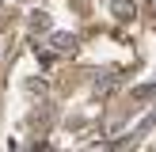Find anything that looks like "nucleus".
Segmentation results:
<instances>
[{"instance_id": "f257e3e1", "label": "nucleus", "mask_w": 156, "mask_h": 152, "mask_svg": "<svg viewBox=\"0 0 156 152\" xmlns=\"http://www.w3.org/2000/svg\"><path fill=\"white\" fill-rule=\"evenodd\" d=\"M50 46H53L57 53H73V50H76V34H69V30H53Z\"/></svg>"}, {"instance_id": "f03ea898", "label": "nucleus", "mask_w": 156, "mask_h": 152, "mask_svg": "<svg viewBox=\"0 0 156 152\" xmlns=\"http://www.w3.org/2000/svg\"><path fill=\"white\" fill-rule=\"evenodd\" d=\"M111 12H114V19H122V23H126V19H133V15H137V8H133V0H114V4H111Z\"/></svg>"}, {"instance_id": "7ed1b4c3", "label": "nucleus", "mask_w": 156, "mask_h": 152, "mask_svg": "<svg viewBox=\"0 0 156 152\" xmlns=\"http://www.w3.org/2000/svg\"><path fill=\"white\" fill-rule=\"evenodd\" d=\"M152 95H156V84H141V88L129 91V99H133V103H149Z\"/></svg>"}, {"instance_id": "20e7f679", "label": "nucleus", "mask_w": 156, "mask_h": 152, "mask_svg": "<svg viewBox=\"0 0 156 152\" xmlns=\"http://www.w3.org/2000/svg\"><path fill=\"white\" fill-rule=\"evenodd\" d=\"M46 27H50V15L38 12V15H34V30H46Z\"/></svg>"}, {"instance_id": "39448f33", "label": "nucleus", "mask_w": 156, "mask_h": 152, "mask_svg": "<svg viewBox=\"0 0 156 152\" xmlns=\"http://www.w3.org/2000/svg\"><path fill=\"white\" fill-rule=\"evenodd\" d=\"M149 15H152V19H156V0H149Z\"/></svg>"}]
</instances>
